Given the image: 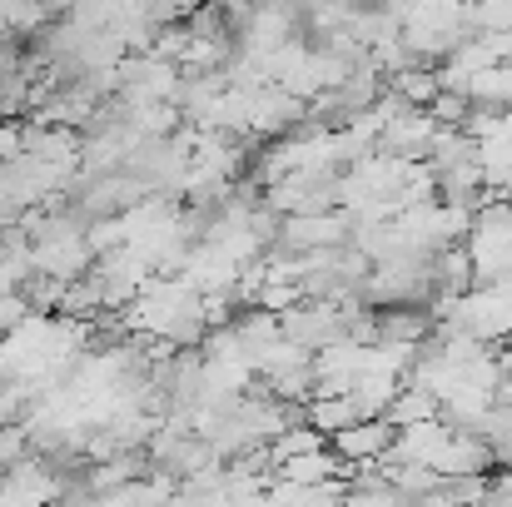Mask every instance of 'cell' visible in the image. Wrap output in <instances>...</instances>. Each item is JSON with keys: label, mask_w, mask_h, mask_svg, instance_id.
<instances>
[{"label": "cell", "mask_w": 512, "mask_h": 507, "mask_svg": "<svg viewBox=\"0 0 512 507\" xmlns=\"http://www.w3.org/2000/svg\"><path fill=\"white\" fill-rule=\"evenodd\" d=\"M433 135H438L433 110H428V105H408V110H398V115L383 125V135H378L373 150H383V155H408V160H428Z\"/></svg>", "instance_id": "1"}, {"label": "cell", "mask_w": 512, "mask_h": 507, "mask_svg": "<svg viewBox=\"0 0 512 507\" xmlns=\"http://www.w3.org/2000/svg\"><path fill=\"white\" fill-rule=\"evenodd\" d=\"M393 438H398V423L393 418H358V423L339 428L329 443H334V453H343V458L368 463V458H383L393 448Z\"/></svg>", "instance_id": "2"}, {"label": "cell", "mask_w": 512, "mask_h": 507, "mask_svg": "<svg viewBox=\"0 0 512 507\" xmlns=\"http://www.w3.org/2000/svg\"><path fill=\"white\" fill-rule=\"evenodd\" d=\"M433 314H423L418 304H393L388 314H378V338H398V343H423L433 334Z\"/></svg>", "instance_id": "3"}, {"label": "cell", "mask_w": 512, "mask_h": 507, "mask_svg": "<svg viewBox=\"0 0 512 507\" xmlns=\"http://www.w3.org/2000/svg\"><path fill=\"white\" fill-rule=\"evenodd\" d=\"M428 110H433L438 125H463L468 110H473V95H468V90H438V100H433Z\"/></svg>", "instance_id": "4"}, {"label": "cell", "mask_w": 512, "mask_h": 507, "mask_svg": "<svg viewBox=\"0 0 512 507\" xmlns=\"http://www.w3.org/2000/svg\"><path fill=\"white\" fill-rule=\"evenodd\" d=\"M25 319H30V299L20 289H0V334H10Z\"/></svg>", "instance_id": "5"}]
</instances>
